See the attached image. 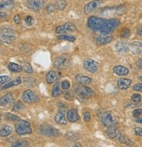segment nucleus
Here are the masks:
<instances>
[{
	"label": "nucleus",
	"mask_w": 142,
	"mask_h": 147,
	"mask_svg": "<svg viewBox=\"0 0 142 147\" xmlns=\"http://www.w3.org/2000/svg\"><path fill=\"white\" fill-rule=\"evenodd\" d=\"M98 118L101 121V123H103V125H104L105 127H108V128L114 127L117 124V120L115 119L112 113H111L109 111H103V110H101V111L98 113Z\"/></svg>",
	"instance_id": "nucleus-1"
},
{
	"label": "nucleus",
	"mask_w": 142,
	"mask_h": 147,
	"mask_svg": "<svg viewBox=\"0 0 142 147\" xmlns=\"http://www.w3.org/2000/svg\"><path fill=\"white\" fill-rule=\"evenodd\" d=\"M120 25V21L117 18H112V20H107L103 26L99 30L100 33L102 35L107 36L112 32H113L116 28H118Z\"/></svg>",
	"instance_id": "nucleus-2"
},
{
	"label": "nucleus",
	"mask_w": 142,
	"mask_h": 147,
	"mask_svg": "<svg viewBox=\"0 0 142 147\" xmlns=\"http://www.w3.org/2000/svg\"><path fill=\"white\" fill-rule=\"evenodd\" d=\"M106 21H107V20H105V18L92 16L88 20L87 24H88V27L91 30H92L93 32H97L99 31L103 26Z\"/></svg>",
	"instance_id": "nucleus-3"
},
{
	"label": "nucleus",
	"mask_w": 142,
	"mask_h": 147,
	"mask_svg": "<svg viewBox=\"0 0 142 147\" xmlns=\"http://www.w3.org/2000/svg\"><path fill=\"white\" fill-rule=\"evenodd\" d=\"M16 132L20 136L22 135H26V134H31L32 133V128L30 123L25 120H20L15 125Z\"/></svg>",
	"instance_id": "nucleus-4"
},
{
	"label": "nucleus",
	"mask_w": 142,
	"mask_h": 147,
	"mask_svg": "<svg viewBox=\"0 0 142 147\" xmlns=\"http://www.w3.org/2000/svg\"><path fill=\"white\" fill-rule=\"evenodd\" d=\"M39 131L47 137H58L60 135V131L56 128L53 127L48 124H43L40 127Z\"/></svg>",
	"instance_id": "nucleus-5"
},
{
	"label": "nucleus",
	"mask_w": 142,
	"mask_h": 147,
	"mask_svg": "<svg viewBox=\"0 0 142 147\" xmlns=\"http://www.w3.org/2000/svg\"><path fill=\"white\" fill-rule=\"evenodd\" d=\"M75 92L77 96H79L81 97H84V98L91 97L94 95V91L91 88H88L86 86H83L82 84L76 86L75 88Z\"/></svg>",
	"instance_id": "nucleus-6"
},
{
	"label": "nucleus",
	"mask_w": 142,
	"mask_h": 147,
	"mask_svg": "<svg viewBox=\"0 0 142 147\" xmlns=\"http://www.w3.org/2000/svg\"><path fill=\"white\" fill-rule=\"evenodd\" d=\"M22 99L26 103H32V102H40V97L32 92V90H26L23 95H22Z\"/></svg>",
	"instance_id": "nucleus-7"
},
{
	"label": "nucleus",
	"mask_w": 142,
	"mask_h": 147,
	"mask_svg": "<svg viewBox=\"0 0 142 147\" xmlns=\"http://www.w3.org/2000/svg\"><path fill=\"white\" fill-rule=\"evenodd\" d=\"M68 65H69V59H68V57L65 56V55H62V56L57 57L54 63L55 67L59 70L67 68L68 67Z\"/></svg>",
	"instance_id": "nucleus-8"
},
{
	"label": "nucleus",
	"mask_w": 142,
	"mask_h": 147,
	"mask_svg": "<svg viewBox=\"0 0 142 147\" xmlns=\"http://www.w3.org/2000/svg\"><path fill=\"white\" fill-rule=\"evenodd\" d=\"M76 31V26L72 23H69V22L65 23V24L56 27V29H55V32L58 34H64L67 32H74Z\"/></svg>",
	"instance_id": "nucleus-9"
},
{
	"label": "nucleus",
	"mask_w": 142,
	"mask_h": 147,
	"mask_svg": "<svg viewBox=\"0 0 142 147\" xmlns=\"http://www.w3.org/2000/svg\"><path fill=\"white\" fill-rule=\"evenodd\" d=\"M83 67L90 73H96L98 69V63L92 59H86L83 61Z\"/></svg>",
	"instance_id": "nucleus-10"
},
{
	"label": "nucleus",
	"mask_w": 142,
	"mask_h": 147,
	"mask_svg": "<svg viewBox=\"0 0 142 147\" xmlns=\"http://www.w3.org/2000/svg\"><path fill=\"white\" fill-rule=\"evenodd\" d=\"M103 4V0H94V1L87 4L84 6V13L85 14H89L91 12H93L94 11H96L101 5Z\"/></svg>",
	"instance_id": "nucleus-11"
},
{
	"label": "nucleus",
	"mask_w": 142,
	"mask_h": 147,
	"mask_svg": "<svg viewBox=\"0 0 142 147\" xmlns=\"http://www.w3.org/2000/svg\"><path fill=\"white\" fill-rule=\"evenodd\" d=\"M44 5V1L43 0H30L26 3V6L34 11H39L42 9Z\"/></svg>",
	"instance_id": "nucleus-12"
},
{
	"label": "nucleus",
	"mask_w": 142,
	"mask_h": 147,
	"mask_svg": "<svg viewBox=\"0 0 142 147\" xmlns=\"http://www.w3.org/2000/svg\"><path fill=\"white\" fill-rule=\"evenodd\" d=\"M60 77H61V74L59 72L55 71V70H51V71H49L47 74V76H46V81H47V83L52 84V83L57 82Z\"/></svg>",
	"instance_id": "nucleus-13"
},
{
	"label": "nucleus",
	"mask_w": 142,
	"mask_h": 147,
	"mask_svg": "<svg viewBox=\"0 0 142 147\" xmlns=\"http://www.w3.org/2000/svg\"><path fill=\"white\" fill-rule=\"evenodd\" d=\"M115 49L120 53H126L128 51H130V45L126 41L121 40V41H118L116 43Z\"/></svg>",
	"instance_id": "nucleus-14"
},
{
	"label": "nucleus",
	"mask_w": 142,
	"mask_h": 147,
	"mask_svg": "<svg viewBox=\"0 0 142 147\" xmlns=\"http://www.w3.org/2000/svg\"><path fill=\"white\" fill-rule=\"evenodd\" d=\"M130 52L133 54L142 53V43L139 41H133L130 44Z\"/></svg>",
	"instance_id": "nucleus-15"
},
{
	"label": "nucleus",
	"mask_w": 142,
	"mask_h": 147,
	"mask_svg": "<svg viewBox=\"0 0 142 147\" xmlns=\"http://www.w3.org/2000/svg\"><path fill=\"white\" fill-rule=\"evenodd\" d=\"M117 84L120 89H127L132 84V80L126 78H119L117 82Z\"/></svg>",
	"instance_id": "nucleus-16"
},
{
	"label": "nucleus",
	"mask_w": 142,
	"mask_h": 147,
	"mask_svg": "<svg viewBox=\"0 0 142 147\" xmlns=\"http://www.w3.org/2000/svg\"><path fill=\"white\" fill-rule=\"evenodd\" d=\"M113 72L116 74L117 76H127L129 74L128 68H126L124 66H116L113 67Z\"/></svg>",
	"instance_id": "nucleus-17"
},
{
	"label": "nucleus",
	"mask_w": 142,
	"mask_h": 147,
	"mask_svg": "<svg viewBox=\"0 0 142 147\" xmlns=\"http://www.w3.org/2000/svg\"><path fill=\"white\" fill-rule=\"evenodd\" d=\"M67 117H68V120L69 122H72V123H75L76 121L79 120V115H78V112L76 109H69L68 113H67Z\"/></svg>",
	"instance_id": "nucleus-18"
},
{
	"label": "nucleus",
	"mask_w": 142,
	"mask_h": 147,
	"mask_svg": "<svg viewBox=\"0 0 142 147\" xmlns=\"http://www.w3.org/2000/svg\"><path fill=\"white\" fill-rule=\"evenodd\" d=\"M112 40H113V37H112V36H105V37H98V38H97L95 40V42L98 46H102V45L108 44V43L112 42Z\"/></svg>",
	"instance_id": "nucleus-19"
},
{
	"label": "nucleus",
	"mask_w": 142,
	"mask_h": 147,
	"mask_svg": "<svg viewBox=\"0 0 142 147\" xmlns=\"http://www.w3.org/2000/svg\"><path fill=\"white\" fill-rule=\"evenodd\" d=\"M55 122L57 123H60V124L65 125L67 123V121L65 119V111H64L63 109L59 110V111L57 112V114L55 115Z\"/></svg>",
	"instance_id": "nucleus-20"
},
{
	"label": "nucleus",
	"mask_w": 142,
	"mask_h": 147,
	"mask_svg": "<svg viewBox=\"0 0 142 147\" xmlns=\"http://www.w3.org/2000/svg\"><path fill=\"white\" fill-rule=\"evenodd\" d=\"M13 102V97L11 93L6 94L5 96L1 98V106L3 107H9Z\"/></svg>",
	"instance_id": "nucleus-21"
},
{
	"label": "nucleus",
	"mask_w": 142,
	"mask_h": 147,
	"mask_svg": "<svg viewBox=\"0 0 142 147\" xmlns=\"http://www.w3.org/2000/svg\"><path fill=\"white\" fill-rule=\"evenodd\" d=\"M76 80L77 81L78 83L82 84V85H89L90 83H91L92 79L89 76H82V75H77L76 76Z\"/></svg>",
	"instance_id": "nucleus-22"
},
{
	"label": "nucleus",
	"mask_w": 142,
	"mask_h": 147,
	"mask_svg": "<svg viewBox=\"0 0 142 147\" xmlns=\"http://www.w3.org/2000/svg\"><path fill=\"white\" fill-rule=\"evenodd\" d=\"M13 128L10 125H5L1 128V131H0V136L1 138H5L8 137L9 135H11L12 133Z\"/></svg>",
	"instance_id": "nucleus-23"
},
{
	"label": "nucleus",
	"mask_w": 142,
	"mask_h": 147,
	"mask_svg": "<svg viewBox=\"0 0 142 147\" xmlns=\"http://www.w3.org/2000/svg\"><path fill=\"white\" fill-rule=\"evenodd\" d=\"M106 133H107L109 138H118V139L121 135V133L118 130L114 129L113 127H110L107 130V131H106Z\"/></svg>",
	"instance_id": "nucleus-24"
},
{
	"label": "nucleus",
	"mask_w": 142,
	"mask_h": 147,
	"mask_svg": "<svg viewBox=\"0 0 142 147\" xmlns=\"http://www.w3.org/2000/svg\"><path fill=\"white\" fill-rule=\"evenodd\" d=\"M16 38L13 35H7V34H1V42L6 44H11L14 42Z\"/></svg>",
	"instance_id": "nucleus-25"
},
{
	"label": "nucleus",
	"mask_w": 142,
	"mask_h": 147,
	"mask_svg": "<svg viewBox=\"0 0 142 147\" xmlns=\"http://www.w3.org/2000/svg\"><path fill=\"white\" fill-rule=\"evenodd\" d=\"M8 69L11 71V72H13V73H19L20 71L23 70V67H21L20 65L19 64H16V63H9L8 65Z\"/></svg>",
	"instance_id": "nucleus-26"
},
{
	"label": "nucleus",
	"mask_w": 142,
	"mask_h": 147,
	"mask_svg": "<svg viewBox=\"0 0 142 147\" xmlns=\"http://www.w3.org/2000/svg\"><path fill=\"white\" fill-rule=\"evenodd\" d=\"M21 83V78L20 77H19V78H17L16 80H14V81H11V82H9L8 83H6L5 85H4V86H2L1 87V89H6V88H11V87H13V86H17V85H19V84H20Z\"/></svg>",
	"instance_id": "nucleus-27"
},
{
	"label": "nucleus",
	"mask_w": 142,
	"mask_h": 147,
	"mask_svg": "<svg viewBox=\"0 0 142 147\" xmlns=\"http://www.w3.org/2000/svg\"><path fill=\"white\" fill-rule=\"evenodd\" d=\"M60 83L59 82H56L55 85H54V88L52 89V96L54 97H57L60 96V93H61V88H60Z\"/></svg>",
	"instance_id": "nucleus-28"
},
{
	"label": "nucleus",
	"mask_w": 142,
	"mask_h": 147,
	"mask_svg": "<svg viewBox=\"0 0 142 147\" xmlns=\"http://www.w3.org/2000/svg\"><path fill=\"white\" fill-rule=\"evenodd\" d=\"M13 6H14V4H13L12 1H8V2H5V3L2 2L1 5H0V8H1L2 11H4V10H10Z\"/></svg>",
	"instance_id": "nucleus-29"
},
{
	"label": "nucleus",
	"mask_w": 142,
	"mask_h": 147,
	"mask_svg": "<svg viewBox=\"0 0 142 147\" xmlns=\"http://www.w3.org/2000/svg\"><path fill=\"white\" fill-rule=\"evenodd\" d=\"M57 39L59 40H68V41H71L73 42L76 40V38L73 36H70V35H66V34H61L57 37Z\"/></svg>",
	"instance_id": "nucleus-30"
},
{
	"label": "nucleus",
	"mask_w": 142,
	"mask_h": 147,
	"mask_svg": "<svg viewBox=\"0 0 142 147\" xmlns=\"http://www.w3.org/2000/svg\"><path fill=\"white\" fill-rule=\"evenodd\" d=\"M118 140L122 143V144H125L126 145H133V143L126 136H123V135H120V137L118 138Z\"/></svg>",
	"instance_id": "nucleus-31"
},
{
	"label": "nucleus",
	"mask_w": 142,
	"mask_h": 147,
	"mask_svg": "<svg viewBox=\"0 0 142 147\" xmlns=\"http://www.w3.org/2000/svg\"><path fill=\"white\" fill-rule=\"evenodd\" d=\"M26 146H28V143L25 140H22V139L16 141L12 144V147H26Z\"/></svg>",
	"instance_id": "nucleus-32"
},
{
	"label": "nucleus",
	"mask_w": 142,
	"mask_h": 147,
	"mask_svg": "<svg viewBox=\"0 0 142 147\" xmlns=\"http://www.w3.org/2000/svg\"><path fill=\"white\" fill-rule=\"evenodd\" d=\"M66 6H67V1H66V0H58L57 3H56L57 9H59L61 11L64 10L66 8Z\"/></svg>",
	"instance_id": "nucleus-33"
},
{
	"label": "nucleus",
	"mask_w": 142,
	"mask_h": 147,
	"mask_svg": "<svg viewBox=\"0 0 142 147\" xmlns=\"http://www.w3.org/2000/svg\"><path fill=\"white\" fill-rule=\"evenodd\" d=\"M22 109H24V104L20 101H18L14 103L13 110H15V111H20V110H21Z\"/></svg>",
	"instance_id": "nucleus-34"
},
{
	"label": "nucleus",
	"mask_w": 142,
	"mask_h": 147,
	"mask_svg": "<svg viewBox=\"0 0 142 147\" xmlns=\"http://www.w3.org/2000/svg\"><path fill=\"white\" fill-rule=\"evenodd\" d=\"M131 32H130V30L126 28V29H123L121 33H120V36H121V38L122 39H127L129 38V36H130Z\"/></svg>",
	"instance_id": "nucleus-35"
},
{
	"label": "nucleus",
	"mask_w": 142,
	"mask_h": 147,
	"mask_svg": "<svg viewBox=\"0 0 142 147\" xmlns=\"http://www.w3.org/2000/svg\"><path fill=\"white\" fill-rule=\"evenodd\" d=\"M64 95H65L64 96L65 98L67 100H68V101H72L75 98V93H74L73 91H68V92H66Z\"/></svg>",
	"instance_id": "nucleus-36"
},
{
	"label": "nucleus",
	"mask_w": 142,
	"mask_h": 147,
	"mask_svg": "<svg viewBox=\"0 0 142 147\" xmlns=\"http://www.w3.org/2000/svg\"><path fill=\"white\" fill-rule=\"evenodd\" d=\"M11 81V79L9 76H1V78H0V84H1V87L5 85L6 83H8Z\"/></svg>",
	"instance_id": "nucleus-37"
},
{
	"label": "nucleus",
	"mask_w": 142,
	"mask_h": 147,
	"mask_svg": "<svg viewBox=\"0 0 142 147\" xmlns=\"http://www.w3.org/2000/svg\"><path fill=\"white\" fill-rule=\"evenodd\" d=\"M5 118L8 120H11V121H20V117L16 116V115H12V114H6L5 115Z\"/></svg>",
	"instance_id": "nucleus-38"
},
{
	"label": "nucleus",
	"mask_w": 142,
	"mask_h": 147,
	"mask_svg": "<svg viewBox=\"0 0 142 147\" xmlns=\"http://www.w3.org/2000/svg\"><path fill=\"white\" fill-rule=\"evenodd\" d=\"M141 101V96L139 94H133L132 96V102L134 103H139Z\"/></svg>",
	"instance_id": "nucleus-39"
},
{
	"label": "nucleus",
	"mask_w": 142,
	"mask_h": 147,
	"mask_svg": "<svg viewBox=\"0 0 142 147\" xmlns=\"http://www.w3.org/2000/svg\"><path fill=\"white\" fill-rule=\"evenodd\" d=\"M23 70H24V72H26L27 74H32V68L31 65L28 63H26L23 66Z\"/></svg>",
	"instance_id": "nucleus-40"
},
{
	"label": "nucleus",
	"mask_w": 142,
	"mask_h": 147,
	"mask_svg": "<svg viewBox=\"0 0 142 147\" xmlns=\"http://www.w3.org/2000/svg\"><path fill=\"white\" fill-rule=\"evenodd\" d=\"M13 30L10 28H2L1 30V34H7V35H12L13 34Z\"/></svg>",
	"instance_id": "nucleus-41"
},
{
	"label": "nucleus",
	"mask_w": 142,
	"mask_h": 147,
	"mask_svg": "<svg viewBox=\"0 0 142 147\" xmlns=\"http://www.w3.org/2000/svg\"><path fill=\"white\" fill-rule=\"evenodd\" d=\"M142 114V109H136L133 111V116L134 117H139Z\"/></svg>",
	"instance_id": "nucleus-42"
},
{
	"label": "nucleus",
	"mask_w": 142,
	"mask_h": 147,
	"mask_svg": "<svg viewBox=\"0 0 142 147\" xmlns=\"http://www.w3.org/2000/svg\"><path fill=\"white\" fill-rule=\"evenodd\" d=\"M34 82H35V80L32 79V78H31V77H26V78H25V83H26V85L32 86Z\"/></svg>",
	"instance_id": "nucleus-43"
},
{
	"label": "nucleus",
	"mask_w": 142,
	"mask_h": 147,
	"mask_svg": "<svg viewBox=\"0 0 142 147\" xmlns=\"http://www.w3.org/2000/svg\"><path fill=\"white\" fill-rule=\"evenodd\" d=\"M25 21H26V23L28 26H32V23H33V18H32V17H31V16H26V17L25 18Z\"/></svg>",
	"instance_id": "nucleus-44"
},
{
	"label": "nucleus",
	"mask_w": 142,
	"mask_h": 147,
	"mask_svg": "<svg viewBox=\"0 0 142 147\" xmlns=\"http://www.w3.org/2000/svg\"><path fill=\"white\" fill-rule=\"evenodd\" d=\"M55 6L53 5V4H49L47 6V8H46V11H47V12H48V13H51V12H53L55 11Z\"/></svg>",
	"instance_id": "nucleus-45"
},
{
	"label": "nucleus",
	"mask_w": 142,
	"mask_h": 147,
	"mask_svg": "<svg viewBox=\"0 0 142 147\" xmlns=\"http://www.w3.org/2000/svg\"><path fill=\"white\" fill-rule=\"evenodd\" d=\"M134 132L137 136L142 137V128L140 127H135L134 128Z\"/></svg>",
	"instance_id": "nucleus-46"
},
{
	"label": "nucleus",
	"mask_w": 142,
	"mask_h": 147,
	"mask_svg": "<svg viewBox=\"0 0 142 147\" xmlns=\"http://www.w3.org/2000/svg\"><path fill=\"white\" fill-rule=\"evenodd\" d=\"M62 88L63 89H68L70 88V83L68 81H63L62 82Z\"/></svg>",
	"instance_id": "nucleus-47"
},
{
	"label": "nucleus",
	"mask_w": 142,
	"mask_h": 147,
	"mask_svg": "<svg viewBox=\"0 0 142 147\" xmlns=\"http://www.w3.org/2000/svg\"><path fill=\"white\" fill-rule=\"evenodd\" d=\"M133 90L142 92V83H137L133 86Z\"/></svg>",
	"instance_id": "nucleus-48"
},
{
	"label": "nucleus",
	"mask_w": 142,
	"mask_h": 147,
	"mask_svg": "<svg viewBox=\"0 0 142 147\" xmlns=\"http://www.w3.org/2000/svg\"><path fill=\"white\" fill-rule=\"evenodd\" d=\"M83 119L85 122H89L91 120V114L89 112H85L84 115H83Z\"/></svg>",
	"instance_id": "nucleus-49"
},
{
	"label": "nucleus",
	"mask_w": 142,
	"mask_h": 147,
	"mask_svg": "<svg viewBox=\"0 0 142 147\" xmlns=\"http://www.w3.org/2000/svg\"><path fill=\"white\" fill-rule=\"evenodd\" d=\"M20 21H21L20 16V15H16V16L14 17V22H15L16 24H20Z\"/></svg>",
	"instance_id": "nucleus-50"
},
{
	"label": "nucleus",
	"mask_w": 142,
	"mask_h": 147,
	"mask_svg": "<svg viewBox=\"0 0 142 147\" xmlns=\"http://www.w3.org/2000/svg\"><path fill=\"white\" fill-rule=\"evenodd\" d=\"M137 66L142 68V58L139 59V61H137Z\"/></svg>",
	"instance_id": "nucleus-51"
},
{
	"label": "nucleus",
	"mask_w": 142,
	"mask_h": 147,
	"mask_svg": "<svg viewBox=\"0 0 142 147\" xmlns=\"http://www.w3.org/2000/svg\"><path fill=\"white\" fill-rule=\"evenodd\" d=\"M6 14L4 13V11H1V13H0V17H1V20H3V18H6Z\"/></svg>",
	"instance_id": "nucleus-52"
},
{
	"label": "nucleus",
	"mask_w": 142,
	"mask_h": 147,
	"mask_svg": "<svg viewBox=\"0 0 142 147\" xmlns=\"http://www.w3.org/2000/svg\"><path fill=\"white\" fill-rule=\"evenodd\" d=\"M138 32V34H139V36H141V37H142V27H141V28H139V29L138 30V32Z\"/></svg>",
	"instance_id": "nucleus-53"
},
{
	"label": "nucleus",
	"mask_w": 142,
	"mask_h": 147,
	"mask_svg": "<svg viewBox=\"0 0 142 147\" xmlns=\"http://www.w3.org/2000/svg\"><path fill=\"white\" fill-rule=\"evenodd\" d=\"M136 122H137V123H142V118L137 119V120H136Z\"/></svg>",
	"instance_id": "nucleus-54"
},
{
	"label": "nucleus",
	"mask_w": 142,
	"mask_h": 147,
	"mask_svg": "<svg viewBox=\"0 0 142 147\" xmlns=\"http://www.w3.org/2000/svg\"><path fill=\"white\" fill-rule=\"evenodd\" d=\"M139 79L140 81H142V76H139Z\"/></svg>",
	"instance_id": "nucleus-55"
},
{
	"label": "nucleus",
	"mask_w": 142,
	"mask_h": 147,
	"mask_svg": "<svg viewBox=\"0 0 142 147\" xmlns=\"http://www.w3.org/2000/svg\"><path fill=\"white\" fill-rule=\"evenodd\" d=\"M8 1H12V0H8Z\"/></svg>",
	"instance_id": "nucleus-56"
}]
</instances>
